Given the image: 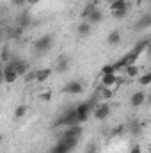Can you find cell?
Instances as JSON below:
<instances>
[{
    "label": "cell",
    "mask_w": 151,
    "mask_h": 153,
    "mask_svg": "<svg viewBox=\"0 0 151 153\" xmlns=\"http://www.w3.org/2000/svg\"><path fill=\"white\" fill-rule=\"evenodd\" d=\"M39 100H43V102H48V100H52V91H46V93L39 94Z\"/></svg>",
    "instance_id": "obj_26"
},
{
    "label": "cell",
    "mask_w": 151,
    "mask_h": 153,
    "mask_svg": "<svg viewBox=\"0 0 151 153\" xmlns=\"http://www.w3.org/2000/svg\"><path fill=\"white\" fill-rule=\"evenodd\" d=\"M148 45H150V43H148V41H141V43H139V45H137V46H135V50H133V52H135V53H139V55H141V53H142V52H144V50H146V48H148Z\"/></svg>",
    "instance_id": "obj_23"
},
{
    "label": "cell",
    "mask_w": 151,
    "mask_h": 153,
    "mask_svg": "<svg viewBox=\"0 0 151 153\" xmlns=\"http://www.w3.org/2000/svg\"><path fill=\"white\" fill-rule=\"evenodd\" d=\"M124 73H126V76L135 78V76L141 75V70H139V66H137V64H132V66H126V68H124Z\"/></svg>",
    "instance_id": "obj_17"
},
{
    "label": "cell",
    "mask_w": 151,
    "mask_h": 153,
    "mask_svg": "<svg viewBox=\"0 0 151 153\" xmlns=\"http://www.w3.org/2000/svg\"><path fill=\"white\" fill-rule=\"evenodd\" d=\"M121 9H130L128 0H112L110 2V11H121Z\"/></svg>",
    "instance_id": "obj_15"
},
{
    "label": "cell",
    "mask_w": 151,
    "mask_h": 153,
    "mask_svg": "<svg viewBox=\"0 0 151 153\" xmlns=\"http://www.w3.org/2000/svg\"><path fill=\"white\" fill-rule=\"evenodd\" d=\"M141 130H142V126H141V125H133L132 134H133V135H139V134H141Z\"/></svg>",
    "instance_id": "obj_28"
},
{
    "label": "cell",
    "mask_w": 151,
    "mask_h": 153,
    "mask_svg": "<svg viewBox=\"0 0 151 153\" xmlns=\"http://www.w3.org/2000/svg\"><path fill=\"white\" fill-rule=\"evenodd\" d=\"M121 32H117V30H114V32H110L109 34V38H107V43L109 45H112V46H115V45H119L121 43Z\"/></svg>",
    "instance_id": "obj_16"
},
{
    "label": "cell",
    "mask_w": 151,
    "mask_h": 153,
    "mask_svg": "<svg viewBox=\"0 0 151 153\" xmlns=\"http://www.w3.org/2000/svg\"><path fill=\"white\" fill-rule=\"evenodd\" d=\"M100 96L103 98V100H110L114 96V91L110 87H101V93H100Z\"/></svg>",
    "instance_id": "obj_22"
},
{
    "label": "cell",
    "mask_w": 151,
    "mask_h": 153,
    "mask_svg": "<svg viewBox=\"0 0 151 153\" xmlns=\"http://www.w3.org/2000/svg\"><path fill=\"white\" fill-rule=\"evenodd\" d=\"M76 32H78V36H80V38H89V34H91V23L82 22V23L78 25Z\"/></svg>",
    "instance_id": "obj_14"
},
{
    "label": "cell",
    "mask_w": 151,
    "mask_h": 153,
    "mask_svg": "<svg viewBox=\"0 0 151 153\" xmlns=\"http://www.w3.org/2000/svg\"><path fill=\"white\" fill-rule=\"evenodd\" d=\"M39 0H27V5H36Z\"/></svg>",
    "instance_id": "obj_31"
},
{
    "label": "cell",
    "mask_w": 151,
    "mask_h": 153,
    "mask_svg": "<svg viewBox=\"0 0 151 153\" xmlns=\"http://www.w3.org/2000/svg\"><path fill=\"white\" fill-rule=\"evenodd\" d=\"M9 64L14 68V71L18 73V76H25L27 73H29V62H27V61H21V59H13Z\"/></svg>",
    "instance_id": "obj_4"
},
{
    "label": "cell",
    "mask_w": 151,
    "mask_h": 153,
    "mask_svg": "<svg viewBox=\"0 0 151 153\" xmlns=\"http://www.w3.org/2000/svg\"><path fill=\"white\" fill-rule=\"evenodd\" d=\"M68 68H70V59L68 57H61L57 61V64H55V71L57 73H64V71H68Z\"/></svg>",
    "instance_id": "obj_13"
},
{
    "label": "cell",
    "mask_w": 151,
    "mask_h": 153,
    "mask_svg": "<svg viewBox=\"0 0 151 153\" xmlns=\"http://www.w3.org/2000/svg\"><path fill=\"white\" fill-rule=\"evenodd\" d=\"M144 100H146V94L142 91H137V93L132 94L130 103H132V107H141V105H144Z\"/></svg>",
    "instance_id": "obj_12"
},
{
    "label": "cell",
    "mask_w": 151,
    "mask_h": 153,
    "mask_svg": "<svg viewBox=\"0 0 151 153\" xmlns=\"http://www.w3.org/2000/svg\"><path fill=\"white\" fill-rule=\"evenodd\" d=\"M137 80H139V84H141L142 87H148V85L151 84V73L146 71V73H142V75L137 76Z\"/></svg>",
    "instance_id": "obj_19"
},
{
    "label": "cell",
    "mask_w": 151,
    "mask_h": 153,
    "mask_svg": "<svg viewBox=\"0 0 151 153\" xmlns=\"http://www.w3.org/2000/svg\"><path fill=\"white\" fill-rule=\"evenodd\" d=\"M130 153H142V150H141V146H133V148L130 150Z\"/></svg>",
    "instance_id": "obj_30"
},
{
    "label": "cell",
    "mask_w": 151,
    "mask_h": 153,
    "mask_svg": "<svg viewBox=\"0 0 151 153\" xmlns=\"http://www.w3.org/2000/svg\"><path fill=\"white\" fill-rule=\"evenodd\" d=\"M150 25H151V16H150V14H146V16H142V18H141V22H137L135 29H137V30H141V29H148Z\"/></svg>",
    "instance_id": "obj_18"
},
{
    "label": "cell",
    "mask_w": 151,
    "mask_h": 153,
    "mask_svg": "<svg viewBox=\"0 0 151 153\" xmlns=\"http://www.w3.org/2000/svg\"><path fill=\"white\" fill-rule=\"evenodd\" d=\"M52 76V70L50 68H43V70H38V71H34V80L36 82H46L48 78Z\"/></svg>",
    "instance_id": "obj_10"
},
{
    "label": "cell",
    "mask_w": 151,
    "mask_h": 153,
    "mask_svg": "<svg viewBox=\"0 0 151 153\" xmlns=\"http://www.w3.org/2000/svg\"><path fill=\"white\" fill-rule=\"evenodd\" d=\"M93 114H94L96 119H105V117L110 116V105H109V103H100V105L94 107Z\"/></svg>",
    "instance_id": "obj_6"
},
{
    "label": "cell",
    "mask_w": 151,
    "mask_h": 153,
    "mask_svg": "<svg viewBox=\"0 0 151 153\" xmlns=\"http://www.w3.org/2000/svg\"><path fill=\"white\" fill-rule=\"evenodd\" d=\"M73 125H78L76 123V112L75 109H68L66 114H62L57 121H55V126H73Z\"/></svg>",
    "instance_id": "obj_1"
},
{
    "label": "cell",
    "mask_w": 151,
    "mask_h": 153,
    "mask_svg": "<svg viewBox=\"0 0 151 153\" xmlns=\"http://www.w3.org/2000/svg\"><path fill=\"white\" fill-rule=\"evenodd\" d=\"M85 153H98V146H96V144H89L87 150H85Z\"/></svg>",
    "instance_id": "obj_27"
},
{
    "label": "cell",
    "mask_w": 151,
    "mask_h": 153,
    "mask_svg": "<svg viewBox=\"0 0 151 153\" xmlns=\"http://www.w3.org/2000/svg\"><path fill=\"white\" fill-rule=\"evenodd\" d=\"M2 75H4V82L5 84H14L18 80V73L14 71V68L11 64H7L4 70H2Z\"/></svg>",
    "instance_id": "obj_7"
},
{
    "label": "cell",
    "mask_w": 151,
    "mask_h": 153,
    "mask_svg": "<svg viewBox=\"0 0 151 153\" xmlns=\"http://www.w3.org/2000/svg\"><path fill=\"white\" fill-rule=\"evenodd\" d=\"M2 70H4V68H2V61H0V71H2Z\"/></svg>",
    "instance_id": "obj_33"
},
{
    "label": "cell",
    "mask_w": 151,
    "mask_h": 153,
    "mask_svg": "<svg viewBox=\"0 0 151 153\" xmlns=\"http://www.w3.org/2000/svg\"><path fill=\"white\" fill-rule=\"evenodd\" d=\"M75 112H76V123H78V125L85 123V121L89 119V114H91V103H87V102L80 103L75 109Z\"/></svg>",
    "instance_id": "obj_2"
},
{
    "label": "cell",
    "mask_w": 151,
    "mask_h": 153,
    "mask_svg": "<svg viewBox=\"0 0 151 153\" xmlns=\"http://www.w3.org/2000/svg\"><path fill=\"white\" fill-rule=\"evenodd\" d=\"M128 14V9H121V11H112V16L115 20H121V18H124Z\"/></svg>",
    "instance_id": "obj_24"
},
{
    "label": "cell",
    "mask_w": 151,
    "mask_h": 153,
    "mask_svg": "<svg viewBox=\"0 0 151 153\" xmlns=\"http://www.w3.org/2000/svg\"><path fill=\"white\" fill-rule=\"evenodd\" d=\"M82 135V126L80 125H73V126H68L64 130V135L62 137H75V139H80Z\"/></svg>",
    "instance_id": "obj_11"
},
{
    "label": "cell",
    "mask_w": 151,
    "mask_h": 153,
    "mask_svg": "<svg viewBox=\"0 0 151 153\" xmlns=\"http://www.w3.org/2000/svg\"><path fill=\"white\" fill-rule=\"evenodd\" d=\"M117 82H119V78H117L115 73L101 75V87H110V89H114V87L117 85Z\"/></svg>",
    "instance_id": "obj_8"
},
{
    "label": "cell",
    "mask_w": 151,
    "mask_h": 153,
    "mask_svg": "<svg viewBox=\"0 0 151 153\" xmlns=\"http://www.w3.org/2000/svg\"><path fill=\"white\" fill-rule=\"evenodd\" d=\"M62 91H64L66 94H80V93L84 91V84L78 82V80H71V82H68V84L64 85Z\"/></svg>",
    "instance_id": "obj_5"
},
{
    "label": "cell",
    "mask_w": 151,
    "mask_h": 153,
    "mask_svg": "<svg viewBox=\"0 0 151 153\" xmlns=\"http://www.w3.org/2000/svg\"><path fill=\"white\" fill-rule=\"evenodd\" d=\"M52 45H53V38H52V34H44V36H41V38L36 39L34 48H36V52H46V50L52 48Z\"/></svg>",
    "instance_id": "obj_3"
},
{
    "label": "cell",
    "mask_w": 151,
    "mask_h": 153,
    "mask_svg": "<svg viewBox=\"0 0 151 153\" xmlns=\"http://www.w3.org/2000/svg\"><path fill=\"white\" fill-rule=\"evenodd\" d=\"M50 153H70V150H68V148H66V146L59 141V143L52 148V152H50Z\"/></svg>",
    "instance_id": "obj_20"
},
{
    "label": "cell",
    "mask_w": 151,
    "mask_h": 153,
    "mask_svg": "<svg viewBox=\"0 0 151 153\" xmlns=\"http://www.w3.org/2000/svg\"><path fill=\"white\" fill-rule=\"evenodd\" d=\"M2 143H4V135L0 134V146H2Z\"/></svg>",
    "instance_id": "obj_32"
},
{
    "label": "cell",
    "mask_w": 151,
    "mask_h": 153,
    "mask_svg": "<svg viewBox=\"0 0 151 153\" xmlns=\"http://www.w3.org/2000/svg\"><path fill=\"white\" fill-rule=\"evenodd\" d=\"M101 20H103V13H101L98 7H94V9L85 16V22H87V23H91V25H93V23H100Z\"/></svg>",
    "instance_id": "obj_9"
},
{
    "label": "cell",
    "mask_w": 151,
    "mask_h": 153,
    "mask_svg": "<svg viewBox=\"0 0 151 153\" xmlns=\"http://www.w3.org/2000/svg\"><path fill=\"white\" fill-rule=\"evenodd\" d=\"M107 73H115V71H114V66H112V64H107V66H103V70H101V75H107Z\"/></svg>",
    "instance_id": "obj_25"
},
{
    "label": "cell",
    "mask_w": 151,
    "mask_h": 153,
    "mask_svg": "<svg viewBox=\"0 0 151 153\" xmlns=\"http://www.w3.org/2000/svg\"><path fill=\"white\" fill-rule=\"evenodd\" d=\"M25 114H27V105H18L16 111H14V117L16 119H21Z\"/></svg>",
    "instance_id": "obj_21"
},
{
    "label": "cell",
    "mask_w": 151,
    "mask_h": 153,
    "mask_svg": "<svg viewBox=\"0 0 151 153\" xmlns=\"http://www.w3.org/2000/svg\"><path fill=\"white\" fill-rule=\"evenodd\" d=\"M11 4H13V5H16V7H20V5H25V4H27V0H11Z\"/></svg>",
    "instance_id": "obj_29"
}]
</instances>
